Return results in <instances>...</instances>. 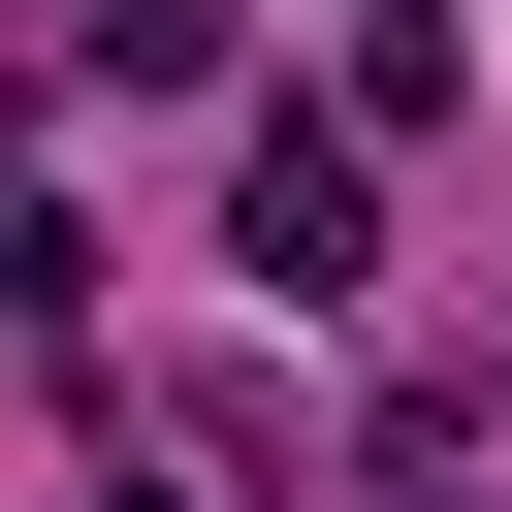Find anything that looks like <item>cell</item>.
Masks as SVG:
<instances>
[{"mask_svg":"<svg viewBox=\"0 0 512 512\" xmlns=\"http://www.w3.org/2000/svg\"><path fill=\"white\" fill-rule=\"evenodd\" d=\"M224 256H256V320H352L384 288V160L352 128H224Z\"/></svg>","mask_w":512,"mask_h":512,"instance_id":"cell-1","label":"cell"},{"mask_svg":"<svg viewBox=\"0 0 512 512\" xmlns=\"http://www.w3.org/2000/svg\"><path fill=\"white\" fill-rule=\"evenodd\" d=\"M448 96H480V32H448V0H384V32H352V96H320V128H352V160H384V128H448Z\"/></svg>","mask_w":512,"mask_h":512,"instance_id":"cell-2","label":"cell"},{"mask_svg":"<svg viewBox=\"0 0 512 512\" xmlns=\"http://www.w3.org/2000/svg\"><path fill=\"white\" fill-rule=\"evenodd\" d=\"M64 288H96V224H64V192H0V320H64Z\"/></svg>","mask_w":512,"mask_h":512,"instance_id":"cell-3","label":"cell"}]
</instances>
